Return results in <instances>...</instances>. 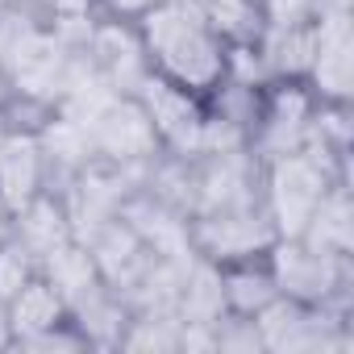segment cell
I'll return each instance as SVG.
<instances>
[{
    "label": "cell",
    "instance_id": "14",
    "mask_svg": "<svg viewBox=\"0 0 354 354\" xmlns=\"http://www.w3.org/2000/svg\"><path fill=\"white\" fill-rule=\"evenodd\" d=\"M46 9L50 17H88L92 0H46Z\"/></svg>",
    "mask_w": 354,
    "mask_h": 354
},
{
    "label": "cell",
    "instance_id": "16",
    "mask_svg": "<svg viewBox=\"0 0 354 354\" xmlns=\"http://www.w3.org/2000/svg\"><path fill=\"white\" fill-rule=\"evenodd\" d=\"M13 342V321H9V300H0V346Z\"/></svg>",
    "mask_w": 354,
    "mask_h": 354
},
{
    "label": "cell",
    "instance_id": "12",
    "mask_svg": "<svg viewBox=\"0 0 354 354\" xmlns=\"http://www.w3.org/2000/svg\"><path fill=\"white\" fill-rule=\"evenodd\" d=\"M34 275H38V259H34L17 238H5V242H0V300H13Z\"/></svg>",
    "mask_w": 354,
    "mask_h": 354
},
{
    "label": "cell",
    "instance_id": "1",
    "mask_svg": "<svg viewBox=\"0 0 354 354\" xmlns=\"http://www.w3.org/2000/svg\"><path fill=\"white\" fill-rule=\"evenodd\" d=\"M138 38L154 75L192 96L217 92L225 80V38L209 26L196 0H154L138 17Z\"/></svg>",
    "mask_w": 354,
    "mask_h": 354
},
{
    "label": "cell",
    "instance_id": "5",
    "mask_svg": "<svg viewBox=\"0 0 354 354\" xmlns=\"http://www.w3.org/2000/svg\"><path fill=\"white\" fill-rule=\"evenodd\" d=\"M313 96L300 88V80H288L271 92L267 109L259 113V146L267 158L275 154H288V150H300L304 138H308V125H313Z\"/></svg>",
    "mask_w": 354,
    "mask_h": 354
},
{
    "label": "cell",
    "instance_id": "7",
    "mask_svg": "<svg viewBox=\"0 0 354 354\" xmlns=\"http://www.w3.org/2000/svg\"><path fill=\"white\" fill-rule=\"evenodd\" d=\"M201 242L213 259H246L263 246L275 242V225L271 217H254L250 205H238V209H217L205 225H201Z\"/></svg>",
    "mask_w": 354,
    "mask_h": 354
},
{
    "label": "cell",
    "instance_id": "2",
    "mask_svg": "<svg viewBox=\"0 0 354 354\" xmlns=\"http://www.w3.org/2000/svg\"><path fill=\"white\" fill-rule=\"evenodd\" d=\"M333 184H337V175H333L329 154L308 150V146L275 154L267 171V217L275 225V238H300L313 209L321 205V196Z\"/></svg>",
    "mask_w": 354,
    "mask_h": 354
},
{
    "label": "cell",
    "instance_id": "11",
    "mask_svg": "<svg viewBox=\"0 0 354 354\" xmlns=\"http://www.w3.org/2000/svg\"><path fill=\"white\" fill-rule=\"evenodd\" d=\"M300 238H304L308 246L333 254V259H346V250H350V201H346L342 180L321 196V205L313 209V217H308V225L300 230Z\"/></svg>",
    "mask_w": 354,
    "mask_h": 354
},
{
    "label": "cell",
    "instance_id": "6",
    "mask_svg": "<svg viewBox=\"0 0 354 354\" xmlns=\"http://www.w3.org/2000/svg\"><path fill=\"white\" fill-rule=\"evenodd\" d=\"M317 21V55L308 67L313 92L325 104L350 100V13L346 17H313Z\"/></svg>",
    "mask_w": 354,
    "mask_h": 354
},
{
    "label": "cell",
    "instance_id": "13",
    "mask_svg": "<svg viewBox=\"0 0 354 354\" xmlns=\"http://www.w3.org/2000/svg\"><path fill=\"white\" fill-rule=\"evenodd\" d=\"M259 13L267 30H288L313 21V0H259Z\"/></svg>",
    "mask_w": 354,
    "mask_h": 354
},
{
    "label": "cell",
    "instance_id": "17",
    "mask_svg": "<svg viewBox=\"0 0 354 354\" xmlns=\"http://www.w3.org/2000/svg\"><path fill=\"white\" fill-rule=\"evenodd\" d=\"M13 234V209L5 205V201H0V242H5Z\"/></svg>",
    "mask_w": 354,
    "mask_h": 354
},
{
    "label": "cell",
    "instance_id": "3",
    "mask_svg": "<svg viewBox=\"0 0 354 354\" xmlns=\"http://www.w3.org/2000/svg\"><path fill=\"white\" fill-rule=\"evenodd\" d=\"M88 138H92V154H104L109 162H146L158 150V133L138 96L109 100L88 121Z\"/></svg>",
    "mask_w": 354,
    "mask_h": 354
},
{
    "label": "cell",
    "instance_id": "9",
    "mask_svg": "<svg viewBox=\"0 0 354 354\" xmlns=\"http://www.w3.org/2000/svg\"><path fill=\"white\" fill-rule=\"evenodd\" d=\"M9 321H13V337L34 342L50 329H59L67 321V300L55 292V283L46 275H34L13 300H9Z\"/></svg>",
    "mask_w": 354,
    "mask_h": 354
},
{
    "label": "cell",
    "instance_id": "19",
    "mask_svg": "<svg viewBox=\"0 0 354 354\" xmlns=\"http://www.w3.org/2000/svg\"><path fill=\"white\" fill-rule=\"evenodd\" d=\"M13 5H21V0H0V9H13Z\"/></svg>",
    "mask_w": 354,
    "mask_h": 354
},
{
    "label": "cell",
    "instance_id": "15",
    "mask_svg": "<svg viewBox=\"0 0 354 354\" xmlns=\"http://www.w3.org/2000/svg\"><path fill=\"white\" fill-rule=\"evenodd\" d=\"M104 5L117 9V13H133V17H142V13L154 5V0H104Z\"/></svg>",
    "mask_w": 354,
    "mask_h": 354
},
{
    "label": "cell",
    "instance_id": "4",
    "mask_svg": "<svg viewBox=\"0 0 354 354\" xmlns=\"http://www.w3.org/2000/svg\"><path fill=\"white\" fill-rule=\"evenodd\" d=\"M271 279L279 288V296H292L300 304H321L342 279V259L308 246L304 238H275L271 242Z\"/></svg>",
    "mask_w": 354,
    "mask_h": 354
},
{
    "label": "cell",
    "instance_id": "8",
    "mask_svg": "<svg viewBox=\"0 0 354 354\" xmlns=\"http://www.w3.org/2000/svg\"><path fill=\"white\" fill-rule=\"evenodd\" d=\"M42 180H46V158L38 133H9V146L0 154V201L17 213L42 192Z\"/></svg>",
    "mask_w": 354,
    "mask_h": 354
},
{
    "label": "cell",
    "instance_id": "10",
    "mask_svg": "<svg viewBox=\"0 0 354 354\" xmlns=\"http://www.w3.org/2000/svg\"><path fill=\"white\" fill-rule=\"evenodd\" d=\"M13 230H17V242L42 263L55 246L71 242V225H67V209L55 205L46 192H38L30 205H21L13 213Z\"/></svg>",
    "mask_w": 354,
    "mask_h": 354
},
{
    "label": "cell",
    "instance_id": "18",
    "mask_svg": "<svg viewBox=\"0 0 354 354\" xmlns=\"http://www.w3.org/2000/svg\"><path fill=\"white\" fill-rule=\"evenodd\" d=\"M9 133H13V129H9L5 121H0V154H5V146H9Z\"/></svg>",
    "mask_w": 354,
    "mask_h": 354
}]
</instances>
